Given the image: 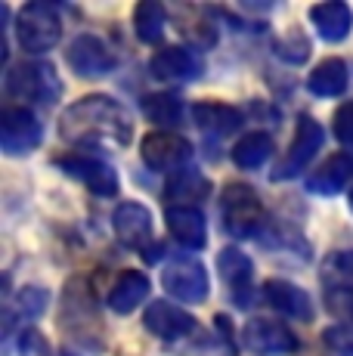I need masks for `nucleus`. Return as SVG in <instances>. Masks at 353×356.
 I'll use <instances>...</instances> for the list:
<instances>
[{"mask_svg":"<svg viewBox=\"0 0 353 356\" xmlns=\"http://www.w3.org/2000/svg\"><path fill=\"white\" fill-rule=\"evenodd\" d=\"M59 134L74 146H115L124 149L133 136V124L127 118L124 106L112 97L93 93L78 99L59 118Z\"/></svg>","mask_w":353,"mask_h":356,"instance_id":"nucleus-1","label":"nucleus"},{"mask_svg":"<svg viewBox=\"0 0 353 356\" xmlns=\"http://www.w3.org/2000/svg\"><path fill=\"white\" fill-rule=\"evenodd\" d=\"M220 220H223V229L233 238H251L267 227V223H263L267 217H263L261 198H257V193L251 186H245V183H229V186L223 189Z\"/></svg>","mask_w":353,"mask_h":356,"instance_id":"nucleus-2","label":"nucleus"},{"mask_svg":"<svg viewBox=\"0 0 353 356\" xmlns=\"http://www.w3.org/2000/svg\"><path fill=\"white\" fill-rule=\"evenodd\" d=\"M6 93L38 106H53L63 97V81L50 63H19L6 72Z\"/></svg>","mask_w":353,"mask_h":356,"instance_id":"nucleus-3","label":"nucleus"},{"mask_svg":"<svg viewBox=\"0 0 353 356\" xmlns=\"http://www.w3.org/2000/svg\"><path fill=\"white\" fill-rule=\"evenodd\" d=\"M63 38V19L50 3H25L16 16V40L25 53H47Z\"/></svg>","mask_w":353,"mask_h":356,"instance_id":"nucleus-4","label":"nucleus"},{"mask_svg":"<svg viewBox=\"0 0 353 356\" xmlns=\"http://www.w3.org/2000/svg\"><path fill=\"white\" fill-rule=\"evenodd\" d=\"M44 140V127L25 106H10L0 112V149L10 159L35 152Z\"/></svg>","mask_w":353,"mask_h":356,"instance_id":"nucleus-5","label":"nucleus"},{"mask_svg":"<svg viewBox=\"0 0 353 356\" xmlns=\"http://www.w3.org/2000/svg\"><path fill=\"white\" fill-rule=\"evenodd\" d=\"M322 143H325L322 124H319L313 115H301L288 152H285L282 161L273 168V180H291V177H297L310 161H313V155L322 149Z\"/></svg>","mask_w":353,"mask_h":356,"instance_id":"nucleus-6","label":"nucleus"},{"mask_svg":"<svg viewBox=\"0 0 353 356\" xmlns=\"http://www.w3.org/2000/svg\"><path fill=\"white\" fill-rule=\"evenodd\" d=\"M161 285L174 300H186V304H202L208 298V291H211L205 266L192 257L171 260L165 266V273H161Z\"/></svg>","mask_w":353,"mask_h":356,"instance_id":"nucleus-7","label":"nucleus"},{"mask_svg":"<svg viewBox=\"0 0 353 356\" xmlns=\"http://www.w3.org/2000/svg\"><path fill=\"white\" fill-rule=\"evenodd\" d=\"M65 63H69V68L78 78L93 81V78H106L118 65V59H115V53L108 50V44L103 38H97V34H78L69 44V50H65Z\"/></svg>","mask_w":353,"mask_h":356,"instance_id":"nucleus-8","label":"nucleus"},{"mask_svg":"<svg viewBox=\"0 0 353 356\" xmlns=\"http://www.w3.org/2000/svg\"><path fill=\"white\" fill-rule=\"evenodd\" d=\"M242 344L254 356H291V353H297L301 341L282 323H273V319H251V323L242 328Z\"/></svg>","mask_w":353,"mask_h":356,"instance_id":"nucleus-9","label":"nucleus"},{"mask_svg":"<svg viewBox=\"0 0 353 356\" xmlns=\"http://www.w3.org/2000/svg\"><path fill=\"white\" fill-rule=\"evenodd\" d=\"M56 164L72 177V180L84 183L93 195H103V198L118 195V174H115L112 164L103 161V159H97V155L74 152V155H63Z\"/></svg>","mask_w":353,"mask_h":356,"instance_id":"nucleus-10","label":"nucleus"},{"mask_svg":"<svg viewBox=\"0 0 353 356\" xmlns=\"http://www.w3.org/2000/svg\"><path fill=\"white\" fill-rule=\"evenodd\" d=\"M142 161L152 170H180L183 164L192 161V143L171 130L149 134L142 140Z\"/></svg>","mask_w":353,"mask_h":356,"instance_id":"nucleus-11","label":"nucleus"},{"mask_svg":"<svg viewBox=\"0 0 353 356\" xmlns=\"http://www.w3.org/2000/svg\"><path fill=\"white\" fill-rule=\"evenodd\" d=\"M142 325H146V332H152L161 341H180L195 332V316L180 310L171 300H152L146 316H142Z\"/></svg>","mask_w":353,"mask_h":356,"instance_id":"nucleus-12","label":"nucleus"},{"mask_svg":"<svg viewBox=\"0 0 353 356\" xmlns=\"http://www.w3.org/2000/svg\"><path fill=\"white\" fill-rule=\"evenodd\" d=\"M165 220H167V232L174 236V242L180 245V248L202 251L208 245L205 214H202L195 204H171V208L165 211Z\"/></svg>","mask_w":353,"mask_h":356,"instance_id":"nucleus-13","label":"nucleus"},{"mask_svg":"<svg viewBox=\"0 0 353 356\" xmlns=\"http://www.w3.org/2000/svg\"><path fill=\"white\" fill-rule=\"evenodd\" d=\"M112 229L121 245L127 248H149L152 238V211L140 202H124L115 208L112 214Z\"/></svg>","mask_w":353,"mask_h":356,"instance_id":"nucleus-14","label":"nucleus"},{"mask_svg":"<svg viewBox=\"0 0 353 356\" xmlns=\"http://www.w3.org/2000/svg\"><path fill=\"white\" fill-rule=\"evenodd\" d=\"M217 270H220V279L227 282L229 294L239 307L251 304V279H254V264L242 248H223L217 254Z\"/></svg>","mask_w":353,"mask_h":356,"instance_id":"nucleus-15","label":"nucleus"},{"mask_svg":"<svg viewBox=\"0 0 353 356\" xmlns=\"http://www.w3.org/2000/svg\"><path fill=\"white\" fill-rule=\"evenodd\" d=\"M149 72L158 81H195L205 72V63L189 47H165L152 56Z\"/></svg>","mask_w":353,"mask_h":356,"instance_id":"nucleus-16","label":"nucleus"},{"mask_svg":"<svg viewBox=\"0 0 353 356\" xmlns=\"http://www.w3.org/2000/svg\"><path fill=\"white\" fill-rule=\"evenodd\" d=\"M263 294H267V304L273 310H279L282 316L288 319H301V323H310L313 319V300L304 289H297L295 282H285V279H270L263 285Z\"/></svg>","mask_w":353,"mask_h":356,"instance_id":"nucleus-17","label":"nucleus"},{"mask_svg":"<svg viewBox=\"0 0 353 356\" xmlns=\"http://www.w3.org/2000/svg\"><path fill=\"white\" fill-rule=\"evenodd\" d=\"M310 22L316 34L325 44H341L353 31V10L341 0H329V3H313L310 6Z\"/></svg>","mask_w":353,"mask_h":356,"instance_id":"nucleus-18","label":"nucleus"},{"mask_svg":"<svg viewBox=\"0 0 353 356\" xmlns=\"http://www.w3.org/2000/svg\"><path fill=\"white\" fill-rule=\"evenodd\" d=\"M149 291H152V282H149L146 273L140 270H124L118 279H115V285L108 289L106 294V304L112 313H121V316H127V313H133L142 300L149 298Z\"/></svg>","mask_w":353,"mask_h":356,"instance_id":"nucleus-19","label":"nucleus"},{"mask_svg":"<svg viewBox=\"0 0 353 356\" xmlns=\"http://www.w3.org/2000/svg\"><path fill=\"white\" fill-rule=\"evenodd\" d=\"M347 183H353V149L335 152L331 159L322 161V168L316 174H310L307 189L316 195H335L341 189H347Z\"/></svg>","mask_w":353,"mask_h":356,"instance_id":"nucleus-20","label":"nucleus"},{"mask_svg":"<svg viewBox=\"0 0 353 356\" xmlns=\"http://www.w3.org/2000/svg\"><path fill=\"white\" fill-rule=\"evenodd\" d=\"M192 121L199 130L211 136H233L236 130L245 124L242 112L236 106H227V102H214V99H205V102H195L192 108Z\"/></svg>","mask_w":353,"mask_h":356,"instance_id":"nucleus-21","label":"nucleus"},{"mask_svg":"<svg viewBox=\"0 0 353 356\" xmlns=\"http://www.w3.org/2000/svg\"><path fill=\"white\" fill-rule=\"evenodd\" d=\"M347 84H350V68L344 59H322L307 74V90L313 97H341V93H347Z\"/></svg>","mask_w":353,"mask_h":356,"instance_id":"nucleus-22","label":"nucleus"},{"mask_svg":"<svg viewBox=\"0 0 353 356\" xmlns=\"http://www.w3.org/2000/svg\"><path fill=\"white\" fill-rule=\"evenodd\" d=\"M270 155H273V136L267 130H251L233 146V161L239 170H257Z\"/></svg>","mask_w":353,"mask_h":356,"instance_id":"nucleus-23","label":"nucleus"},{"mask_svg":"<svg viewBox=\"0 0 353 356\" xmlns=\"http://www.w3.org/2000/svg\"><path fill=\"white\" fill-rule=\"evenodd\" d=\"M133 31L142 44H161L167 31V10L155 0H142L133 10Z\"/></svg>","mask_w":353,"mask_h":356,"instance_id":"nucleus-24","label":"nucleus"},{"mask_svg":"<svg viewBox=\"0 0 353 356\" xmlns=\"http://www.w3.org/2000/svg\"><path fill=\"white\" fill-rule=\"evenodd\" d=\"M142 112L152 124L158 127H176L183 121V99L174 93H149L142 99Z\"/></svg>","mask_w":353,"mask_h":356,"instance_id":"nucleus-25","label":"nucleus"},{"mask_svg":"<svg viewBox=\"0 0 353 356\" xmlns=\"http://www.w3.org/2000/svg\"><path fill=\"white\" fill-rule=\"evenodd\" d=\"M208 193H211V183L202 174H195V170H176L171 177V183H167V195L176 198V204L202 202Z\"/></svg>","mask_w":353,"mask_h":356,"instance_id":"nucleus-26","label":"nucleus"},{"mask_svg":"<svg viewBox=\"0 0 353 356\" xmlns=\"http://www.w3.org/2000/svg\"><path fill=\"white\" fill-rule=\"evenodd\" d=\"M322 282L325 289H350L353 291V248L331 251L322 260Z\"/></svg>","mask_w":353,"mask_h":356,"instance_id":"nucleus-27","label":"nucleus"},{"mask_svg":"<svg viewBox=\"0 0 353 356\" xmlns=\"http://www.w3.org/2000/svg\"><path fill=\"white\" fill-rule=\"evenodd\" d=\"M325 310L341 325H353V291L350 289H325Z\"/></svg>","mask_w":353,"mask_h":356,"instance_id":"nucleus-28","label":"nucleus"},{"mask_svg":"<svg viewBox=\"0 0 353 356\" xmlns=\"http://www.w3.org/2000/svg\"><path fill=\"white\" fill-rule=\"evenodd\" d=\"M276 56H282L285 63H291V65H301V63H307V56H310V44L304 40L301 31H288V38L276 40Z\"/></svg>","mask_w":353,"mask_h":356,"instance_id":"nucleus-29","label":"nucleus"},{"mask_svg":"<svg viewBox=\"0 0 353 356\" xmlns=\"http://www.w3.org/2000/svg\"><path fill=\"white\" fill-rule=\"evenodd\" d=\"M322 341L338 356H353V325H331L322 332Z\"/></svg>","mask_w":353,"mask_h":356,"instance_id":"nucleus-30","label":"nucleus"},{"mask_svg":"<svg viewBox=\"0 0 353 356\" xmlns=\"http://www.w3.org/2000/svg\"><path fill=\"white\" fill-rule=\"evenodd\" d=\"M331 127H335V136L341 146H353V102H344V106L335 108Z\"/></svg>","mask_w":353,"mask_h":356,"instance_id":"nucleus-31","label":"nucleus"},{"mask_svg":"<svg viewBox=\"0 0 353 356\" xmlns=\"http://www.w3.org/2000/svg\"><path fill=\"white\" fill-rule=\"evenodd\" d=\"M47 304H50V294L44 289H22V294H19V313L22 316H40Z\"/></svg>","mask_w":353,"mask_h":356,"instance_id":"nucleus-32","label":"nucleus"},{"mask_svg":"<svg viewBox=\"0 0 353 356\" xmlns=\"http://www.w3.org/2000/svg\"><path fill=\"white\" fill-rule=\"evenodd\" d=\"M19 356H53L50 347H47V338L40 332H22V338H19Z\"/></svg>","mask_w":353,"mask_h":356,"instance_id":"nucleus-33","label":"nucleus"},{"mask_svg":"<svg viewBox=\"0 0 353 356\" xmlns=\"http://www.w3.org/2000/svg\"><path fill=\"white\" fill-rule=\"evenodd\" d=\"M59 356H74V353H69V350H63V353H59Z\"/></svg>","mask_w":353,"mask_h":356,"instance_id":"nucleus-34","label":"nucleus"},{"mask_svg":"<svg viewBox=\"0 0 353 356\" xmlns=\"http://www.w3.org/2000/svg\"><path fill=\"white\" fill-rule=\"evenodd\" d=\"M347 202H350V211H353V193H350V198H347Z\"/></svg>","mask_w":353,"mask_h":356,"instance_id":"nucleus-35","label":"nucleus"}]
</instances>
